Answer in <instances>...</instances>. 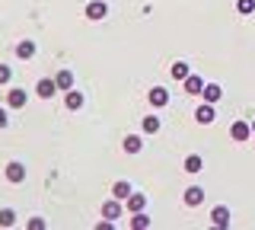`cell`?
Here are the masks:
<instances>
[{
    "mask_svg": "<svg viewBox=\"0 0 255 230\" xmlns=\"http://www.w3.org/2000/svg\"><path fill=\"white\" fill-rule=\"evenodd\" d=\"M122 147H125V154H140V150H143V138H140V134H128V138L122 141Z\"/></svg>",
    "mask_w": 255,
    "mask_h": 230,
    "instance_id": "4fadbf2b",
    "label": "cell"
},
{
    "mask_svg": "<svg viewBox=\"0 0 255 230\" xmlns=\"http://www.w3.org/2000/svg\"><path fill=\"white\" fill-rule=\"evenodd\" d=\"M214 118H217V112H214V102H204V106L195 109V122L198 125H211Z\"/></svg>",
    "mask_w": 255,
    "mask_h": 230,
    "instance_id": "277c9868",
    "label": "cell"
},
{
    "mask_svg": "<svg viewBox=\"0 0 255 230\" xmlns=\"http://www.w3.org/2000/svg\"><path fill=\"white\" fill-rule=\"evenodd\" d=\"M22 179H26V166H22L19 160L6 163V182H13V186H16V182H22Z\"/></svg>",
    "mask_w": 255,
    "mask_h": 230,
    "instance_id": "52a82bcc",
    "label": "cell"
},
{
    "mask_svg": "<svg viewBox=\"0 0 255 230\" xmlns=\"http://www.w3.org/2000/svg\"><path fill=\"white\" fill-rule=\"evenodd\" d=\"M236 13H243V16L255 13V0H236Z\"/></svg>",
    "mask_w": 255,
    "mask_h": 230,
    "instance_id": "cb8c5ba5",
    "label": "cell"
},
{
    "mask_svg": "<svg viewBox=\"0 0 255 230\" xmlns=\"http://www.w3.org/2000/svg\"><path fill=\"white\" fill-rule=\"evenodd\" d=\"M134 189H131V182H115V186H112V198H122V202H128V195H131Z\"/></svg>",
    "mask_w": 255,
    "mask_h": 230,
    "instance_id": "ac0fdd59",
    "label": "cell"
},
{
    "mask_svg": "<svg viewBox=\"0 0 255 230\" xmlns=\"http://www.w3.org/2000/svg\"><path fill=\"white\" fill-rule=\"evenodd\" d=\"M211 224H214V227H230V208L217 205V208L211 211Z\"/></svg>",
    "mask_w": 255,
    "mask_h": 230,
    "instance_id": "8fae6325",
    "label": "cell"
},
{
    "mask_svg": "<svg viewBox=\"0 0 255 230\" xmlns=\"http://www.w3.org/2000/svg\"><path fill=\"white\" fill-rule=\"evenodd\" d=\"M169 74L175 77V80H185V77L191 74V67L185 64V61H175V64H172V70H169Z\"/></svg>",
    "mask_w": 255,
    "mask_h": 230,
    "instance_id": "44dd1931",
    "label": "cell"
},
{
    "mask_svg": "<svg viewBox=\"0 0 255 230\" xmlns=\"http://www.w3.org/2000/svg\"><path fill=\"white\" fill-rule=\"evenodd\" d=\"M13 224H16V211L3 208V211H0V227H13Z\"/></svg>",
    "mask_w": 255,
    "mask_h": 230,
    "instance_id": "603a6c76",
    "label": "cell"
},
{
    "mask_svg": "<svg viewBox=\"0 0 255 230\" xmlns=\"http://www.w3.org/2000/svg\"><path fill=\"white\" fill-rule=\"evenodd\" d=\"M147 99H150V106H153V109H163V106H169V90L153 86V90L147 93Z\"/></svg>",
    "mask_w": 255,
    "mask_h": 230,
    "instance_id": "3957f363",
    "label": "cell"
},
{
    "mask_svg": "<svg viewBox=\"0 0 255 230\" xmlns=\"http://www.w3.org/2000/svg\"><path fill=\"white\" fill-rule=\"evenodd\" d=\"M106 13H109V6L102 3V0H93V3H86V19L99 22V19H106Z\"/></svg>",
    "mask_w": 255,
    "mask_h": 230,
    "instance_id": "5b68a950",
    "label": "cell"
},
{
    "mask_svg": "<svg viewBox=\"0 0 255 230\" xmlns=\"http://www.w3.org/2000/svg\"><path fill=\"white\" fill-rule=\"evenodd\" d=\"M32 54H35V42H32V38H22V42L16 45V58H19V61H29Z\"/></svg>",
    "mask_w": 255,
    "mask_h": 230,
    "instance_id": "9a60e30c",
    "label": "cell"
},
{
    "mask_svg": "<svg viewBox=\"0 0 255 230\" xmlns=\"http://www.w3.org/2000/svg\"><path fill=\"white\" fill-rule=\"evenodd\" d=\"M182 83H185V93H188V96H201V90H204V80H201L198 74H188Z\"/></svg>",
    "mask_w": 255,
    "mask_h": 230,
    "instance_id": "9c48e42d",
    "label": "cell"
},
{
    "mask_svg": "<svg viewBox=\"0 0 255 230\" xmlns=\"http://www.w3.org/2000/svg\"><path fill=\"white\" fill-rule=\"evenodd\" d=\"M35 93H38V99H51L54 93H58V83L45 77V80H38V83H35Z\"/></svg>",
    "mask_w": 255,
    "mask_h": 230,
    "instance_id": "30bf717a",
    "label": "cell"
},
{
    "mask_svg": "<svg viewBox=\"0 0 255 230\" xmlns=\"http://www.w3.org/2000/svg\"><path fill=\"white\" fill-rule=\"evenodd\" d=\"M125 208L131 211V214L143 211V208H147V195H143V192H131V195H128V202H125Z\"/></svg>",
    "mask_w": 255,
    "mask_h": 230,
    "instance_id": "ba28073f",
    "label": "cell"
},
{
    "mask_svg": "<svg viewBox=\"0 0 255 230\" xmlns=\"http://www.w3.org/2000/svg\"><path fill=\"white\" fill-rule=\"evenodd\" d=\"M150 224H153V221H150V218H147V214H143V211H137V214H134V218H131V227H134V230H147Z\"/></svg>",
    "mask_w": 255,
    "mask_h": 230,
    "instance_id": "7402d4cb",
    "label": "cell"
},
{
    "mask_svg": "<svg viewBox=\"0 0 255 230\" xmlns=\"http://www.w3.org/2000/svg\"><path fill=\"white\" fill-rule=\"evenodd\" d=\"M201 170H204V160L198 154H188L185 157V173H201Z\"/></svg>",
    "mask_w": 255,
    "mask_h": 230,
    "instance_id": "d6986e66",
    "label": "cell"
},
{
    "mask_svg": "<svg viewBox=\"0 0 255 230\" xmlns=\"http://www.w3.org/2000/svg\"><path fill=\"white\" fill-rule=\"evenodd\" d=\"M230 138H233V141H249L252 138V122H243V118L233 122V125H230Z\"/></svg>",
    "mask_w": 255,
    "mask_h": 230,
    "instance_id": "6da1fadb",
    "label": "cell"
},
{
    "mask_svg": "<svg viewBox=\"0 0 255 230\" xmlns=\"http://www.w3.org/2000/svg\"><path fill=\"white\" fill-rule=\"evenodd\" d=\"M201 96H204V102H220V96H223V90H220V83H204V90H201Z\"/></svg>",
    "mask_w": 255,
    "mask_h": 230,
    "instance_id": "2e32d148",
    "label": "cell"
},
{
    "mask_svg": "<svg viewBox=\"0 0 255 230\" xmlns=\"http://www.w3.org/2000/svg\"><path fill=\"white\" fill-rule=\"evenodd\" d=\"M140 128H143V134H156V131H159V118H156V115H143Z\"/></svg>",
    "mask_w": 255,
    "mask_h": 230,
    "instance_id": "ffe728a7",
    "label": "cell"
},
{
    "mask_svg": "<svg viewBox=\"0 0 255 230\" xmlns=\"http://www.w3.org/2000/svg\"><path fill=\"white\" fill-rule=\"evenodd\" d=\"M26 102H29L26 90H10V93H6V106H10V109H22Z\"/></svg>",
    "mask_w": 255,
    "mask_h": 230,
    "instance_id": "5bb4252c",
    "label": "cell"
},
{
    "mask_svg": "<svg viewBox=\"0 0 255 230\" xmlns=\"http://www.w3.org/2000/svg\"><path fill=\"white\" fill-rule=\"evenodd\" d=\"M122 211H125V202H122V198H109V202L102 205V218H109V221L122 218Z\"/></svg>",
    "mask_w": 255,
    "mask_h": 230,
    "instance_id": "7a4b0ae2",
    "label": "cell"
},
{
    "mask_svg": "<svg viewBox=\"0 0 255 230\" xmlns=\"http://www.w3.org/2000/svg\"><path fill=\"white\" fill-rule=\"evenodd\" d=\"M54 83H58V90H74V74L70 70H58V77H54Z\"/></svg>",
    "mask_w": 255,
    "mask_h": 230,
    "instance_id": "e0dca14e",
    "label": "cell"
},
{
    "mask_svg": "<svg viewBox=\"0 0 255 230\" xmlns=\"http://www.w3.org/2000/svg\"><path fill=\"white\" fill-rule=\"evenodd\" d=\"M10 77H13L10 64H0V86H3V83H10Z\"/></svg>",
    "mask_w": 255,
    "mask_h": 230,
    "instance_id": "d4e9b609",
    "label": "cell"
},
{
    "mask_svg": "<svg viewBox=\"0 0 255 230\" xmlns=\"http://www.w3.org/2000/svg\"><path fill=\"white\" fill-rule=\"evenodd\" d=\"M252 134H255V118H252Z\"/></svg>",
    "mask_w": 255,
    "mask_h": 230,
    "instance_id": "83f0119b",
    "label": "cell"
},
{
    "mask_svg": "<svg viewBox=\"0 0 255 230\" xmlns=\"http://www.w3.org/2000/svg\"><path fill=\"white\" fill-rule=\"evenodd\" d=\"M10 125V115H6V109H0V128H6Z\"/></svg>",
    "mask_w": 255,
    "mask_h": 230,
    "instance_id": "4316f807",
    "label": "cell"
},
{
    "mask_svg": "<svg viewBox=\"0 0 255 230\" xmlns=\"http://www.w3.org/2000/svg\"><path fill=\"white\" fill-rule=\"evenodd\" d=\"M182 202H185L188 208H198V205L204 202V189H201V186H191V189H185V195H182Z\"/></svg>",
    "mask_w": 255,
    "mask_h": 230,
    "instance_id": "8992f818",
    "label": "cell"
},
{
    "mask_svg": "<svg viewBox=\"0 0 255 230\" xmlns=\"http://www.w3.org/2000/svg\"><path fill=\"white\" fill-rule=\"evenodd\" d=\"M45 227H48V224H45L42 218H32V221H29V230H45Z\"/></svg>",
    "mask_w": 255,
    "mask_h": 230,
    "instance_id": "484cf974",
    "label": "cell"
},
{
    "mask_svg": "<svg viewBox=\"0 0 255 230\" xmlns=\"http://www.w3.org/2000/svg\"><path fill=\"white\" fill-rule=\"evenodd\" d=\"M64 106H67L70 112L83 109V93H80V90H67V93H64Z\"/></svg>",
    "mask_w": 255,
    "mask_h": 230,
    "instance_id": "7c38bea8",
    "label": "cell"
}]
</instances>
